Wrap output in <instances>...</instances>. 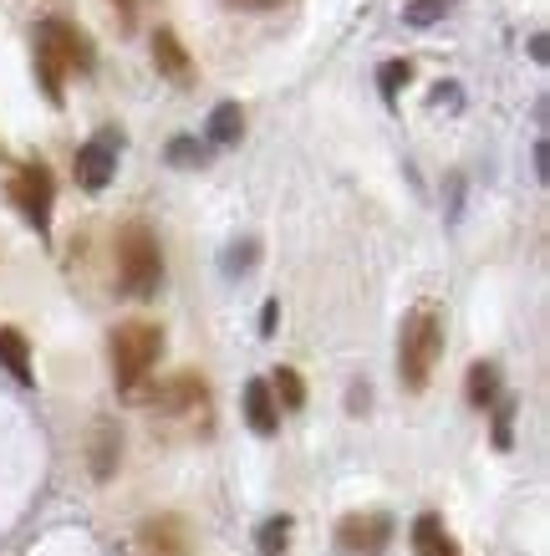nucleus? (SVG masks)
Returning a JSON list of instances; mask_svg holds the SVG:
<instances>
[{"instance_id": "13", "label": "nucleus", "mask_w": 550, "mask_h": 556, "mask_svg": "<svg viewBox=\"0 0 550 556\" xmlns=\"http://www.w3.org/2000/svg\"><path fill=\"white\" fill-rule=\"evenodd\" d=\"M413 556H459V541L449 536L444 516L423 510V516L413 521Z\"/></svg>"}, {"instance_id": "7", "label": "nucleus", "mask_w": 550, "mask_h": 556, "mask_svg": "<svg viewBox=\"0 0 550 556\" xmlns=\"http://www.w3.org/2000/svg\"><path fill=\"white\" fill-rule=\"evenodd\" d=\"M149 404L158 414H204L209 408V383H204L200 372H174L168 383H158L149 393Z\"/></svg>"}, {"instance_id": "22", "label": "nucleus", "mask_w": 550, "mask_h": 556, "mask_svg": "<svg viewBox=\"0 0 550 556\" xmlns=\"http://www.w3.org/2000/svg\"><path fill=\"white\" fill-rule=\"evenodd\" d=\"M449 11H453V0H408V11H402V21L423 31V26H434L438 16H449Z\"/></svg>"}, {"instance_id": "10", "label": "nucleus", "mask_w": 550, "mask_h": 556, "mask_svg": "<svg viewBox=\"0 0 550 556\" xmlns=\"http://www.w3.org/2000/svg\"><path fill=\"white\" fill-rule=\"evenodd\" d=\"M153 67L164 72L174 87L194 83V56H189V47L179 41V31H168V26H158V31H153Z\"/></svg>"}, {"instance_id": "24", "label": "nucleus", "mask_w": 550, "mask_h": 556, "mask_svg": "<svg viewBox=\"0 0 550 556\" xmlns=\"http://www.w3.org/2000/svg\"><path fill=\"white\" fill-rule=\"evenodd\" d=\"M255 255H260V245H255V240H240V245H230V255H225V270H230V276H245V270L255 266Z\"/></svg>"}, {"instance_id": "17", "label": "nucleus", "mask_w": 550, "mask_h": 556, "mask_svg": "<svg viewBox=\"0 0 550 556\" xmlns=\"http://www.w3.org/2000/svg\"><path fill=\"white\" fill-rule=\"evenodd\" d=\"M464 399L474 408H489L500 399V363H474L464 378Z\"/></svg>"}, {"instance_id": "26", "label": "nucleus", "mask_w": 550, "mask_h": 556, "mask_svg": "<svg viewBox=\"0 0 550 556\" xmlns=\"http://www.w3.org/2000/svg\"><path fill=\"white\" fill-rule=\"evenodd\" d=\"M113 5H117V21H123V26L138 21V0H113Z\"/></svg>"}, {"instance_id": "21", "label": "nucleus", "mask_w": 550, "mask_h": 556, "mask_svg": "<svg viewBox=\"0 0 550 556\" xmlns=\"http://www.w3.org/2000/svg\"><path fill=\"white\" fill-rule=\"evenodd\" d=\"M204 159H209V149H204L200 138H174V143H168V164H174V169H200Z\"/></svg>"}, {"instance_id": "28", "label": "nucleus", "mask_w": 550, "mask_h": 556, "mask_svg": "<svg viewBox=\"0 0 550 556\" xmlns=\"http://www.w3.org/2000/svg\"><path fill=\"white\" fill-rule=\"evenodd\" d=\"M240 5H266V0H240Z\"/></svg>"}, {"instance_id": "5", "label": "nucleus", "mask_w": 550, "mask_h": 556, "mask_svg": "<svg viewBox=\"0 0 550 556\" xmlns=\"http://www.w3.org/2000/svg\"><path fill=\"white\" fill-rule=\"evenodd\" d=\"M117 153H123V134H117V128H102L98 138H87L82 149H77V159H72V174H77V185H82L87 194H102V189L113 185Z\"/></svg>"}, {"instance_id": "4", "label": "nucleus", "mask_w": 550, "mask_h": 556, "mask_svg": "<svg viewBox=\"0 0 550 556\" xmlns=\"http://www.w3.org/2000/svg\"><path fill=\"white\" fill-rule=\"evenodd\" d=\"M11 204L21 210V219L31 225L36 236L47 240L51 236V210H56V179H51V169L36 159V164H21L16 174H11Z\"/></svg>"}, {"instance_id": "15", "label": "nucleus", "mask_w": 550, "mask_h": 556, "mask_svg": "<svg viewBox=\"0 0 550 556\" xmlns=\"http://www.w3.org/2000/svg\"><path fill=\"white\" fill-rule=\"evenodd\" d=\"M92 475L98 480H113V470H117V459H123V434H117V424L113 419H102L98 429H92Z\"/></svg>"}, {"instance_id": "8", "label": "nucleus", "mask_w": 550, "mask_h": 556, "mask_svg": "<svg viewBox=\"0 0 550 556\" xmlns=\"http://www.w3.org/2000/svg\"><path fill=\"white\" fill-rule=\"evenodd\" d=\"M138 552L143 556H194V541H189V526L179 516H149L138 526Z\"/></svg>"}, {"instance_id": "25", "label": "nucleus", "mask_w": 550, "mask_h": 556, "mask_svg": "<svg viewBox=\"0 0 550 556\" xmlns=\"http://www.w3.org/2000/svg\"><path fill=\"white\" fill-rule=\"evenodd\" d=\"M276 321H281V302H266V306H260V338H270V332H276Z\"/></svg>"}, {"instance_id": "23", "label": "nucleus", "mask_w": 550, "mask_h": 556, "mask_svg": "<svg viewBox=\"0 0 550 556\" xmlns=\"http://www.w3.org/2000/svg\"><path fill=\"white\" fill-rule=\"evenodd\" d=\"M515 444V399H495V450Z\"/></svg>"}, {"instance_id": "20", "label": "nucleus", "mask_w": 550, "mask_h": 556, "mask_svg": "<svg viewBox=\"0 0 550 556\" xmlns=\"http://www.w3.org/2000/svg\"><path fill=\"white\" fill-rule=\"evenodd\" d=\"M408 83H413V62H408V56H393V62H383V67H378V87H383L387 102H398V92Z\"/></svg>"}, {"instance_id": "11", "label": "nucleus", "mask_w": 550, "mask_h": 556, "mask_svg": "<svg viewBox=\"0 0 550 556\" xmlns=\"http://www.w3.org/2000/svg\"><path fill=\"white\" fill-rule=\"evenodd\" d=\"M245 424H251L260 439H270L281 429V408H276V393H270L266 378H251V383H245Z\"/></svg>"}, {"instance_id": "3", "label": "nucleus", "mask_w": 550, "mask_h": 556, "mask_svg": "<svg viewBox=\"0 0 550 556\" xmlns=\"http://www.w3.org/2000/svg\"><path fill=\"white\" fill-rule=\"evenodd\" d=\"M158 353H164V332L153 321H123L113 332V378L128 399H138V388L149 383Z\"/></svg>"}, {"instance_id": "1", "label": "nucleus", "mask_w": 550, "mask_h": 556, "mask_svg": "<svg viewBox=\"0 0 550 556\" xmlns=\"http://www.w3.org/2000/svg\"><path fill=\"white\" fill-rule=\"evenodd\" d=\"M444 357V312L434 302H418L408 317H402L398 332V378L408 393H423L434 383V368Z\"/></svg>"}, {"instance_id": "2", "label": "nucleus", "mask_w": 550, "mask_h": 556, "mask_svg": "<svg viewBox=\"0 0 550 556\" xmlns=\"http://www.w3.org/2000/svg\"><path fill=\"white\" fill-rule=\"evenodd\" d=\"M117 281L138 302L158 296V287H164V251H158V236H153L143 219L117 230Z\"/></svg>"}, {"instance_id": "9", "label": "nucleus", "mask_w": 550, "mask_h": 556, "mask_svg": "<svg viewBox=\"0 0 550 556\" xmlns=\"http://www.w3.org/2000/svg\"><path fill=\"white\" fill-rule=\"evenodd\" d=\"M41 36H47L51 47L62 51V62H67V72H92V62H98V51H92V36H87L82 26H72V21L51 16V21H41Z\"/></svg>"}, {"instance_id": "14", "label": "nucleus", "mask_w": 550, "mask_h": 556, "mask_svg": "<svg viewBox=\"0 0 550 556\" xmlns=\"http://www.w3.org/2000/svg\"><path fill=\"white\" fill-rule=\"evenodd\" d=\"M0 368L11 372L21 388L36 383V372H31V342H26V332H16V327H0Z\"/></svg>"}, {"instance_id": "27", "label": "nucleus", "mask_w": 550, "mask_h": 556, "mask_svg": "<svg viewBox=\"0 0 550 556\" xmlns=\"http://www.w3.org/2000/svg\"><path fill=\"white\" fill-rule=\"evenodd\" d=\"M546 164H550V153H546V143H535V174H540V179H546Z\"/></svg>"}, {"instance_id": "12", "label": "nucleus", "mask_w": 550, "mask_h": 556, "mask_svg": "<svg viewBox=\"0 0 550 556\" xmlns=\"http://www.w3.org/2000/svg\"><path fill=\"white\" fill-rule=\"evenodd\" d=\"M36 83H41V92H47L51 108H62V87H67V62H62V51L51 47L47 36L36 31Z\"/></svg>"}, {"instance_id": "19", "label": "nucleus", "mask_w": 550, "mask_h": 556, "mask_svg": "<svg viewBox=\"0 0 550 556\" xmlns=\"http://www.w3.org/2000/svg\"><path fill=\"white\" fill-rule=\"evenodd\" d=\"M291 516H270V521H260V531H255V546H260V556H285L291 552Z\"/></svg>"}, {"instance_id": "16", "label": "nucleus", "mask_w": 550, "mask_h": 556, "mask_svg": "<svg viewBox=\"0 0 550 556\" xmlns=\"http://www.w3.org/2000/svg\"><path fill=\"white\" fill-rule=\"evenodd\" d=\"M204 134H209V143H219V149L240 143V134H245V108H240V102H215V108H209V123H204Z\"/></svg>"}, {"instance_id": "6", "label": "nucleus", "mask_w": 550, "mask_h": 556, "mask_svg": "<svg viewBox=\"0 0 550 556\" xmlns=\"http://www.w3.org/2000/svg\"><path fill=\"white\" fill-rule=\"evenodd\" d=\"M387 541H393V516H383V510H367V516H342V526H336V546L351 556H372L383 552Z\"/></svg>"}, {"instance_id": "18", "label": "nucleus", "mask_w": 550, "mask_h": 556, "mask_svg": "<svg viewBox=\"0 0 550 556\" xmlns=\"http://www.w3.org/2000/svg\"><path fill=\"white\" fill-rule=\"evenodd\" d=\"M270 393H276V408H285V414H296V408H306V383H300L296 368H276V378H266Z\"/></svg>"}]
</instances>
